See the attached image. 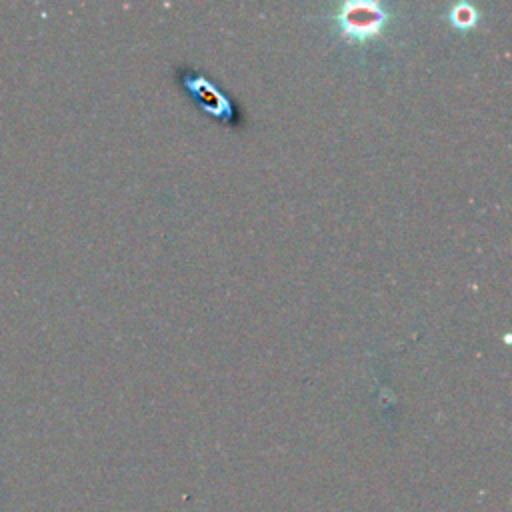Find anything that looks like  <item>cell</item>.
<instances>
[{
	"mask_svg": "<svg viewBox=\"0 0 512 512\" xmlns=\"http://www.w3.org/2000/svg\"><path fill=\"white\" fill-rule=\"evenodd\" d=\"M380 20H382V12L376 8L370 10L368 6H354L350 12L344 14V22L348 30H358L356 34H366L374 30Z\"/></svg>",
	"mask_w": 512,
	"mask_h": 512,
	"instance_id": "cell-1",
	"label": "cell"
}]
</instances>
